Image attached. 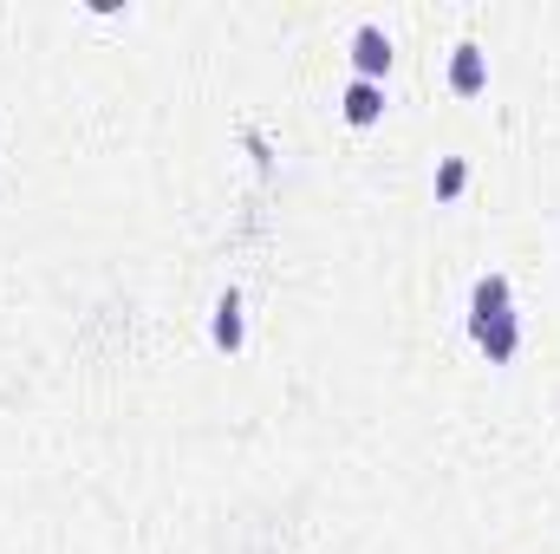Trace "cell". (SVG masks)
<instances>
[{
    "mask_svg": "<svg viewBox=\"0 0 560 554\" xmlns=\"http://www.w3.org/2000/svg\"><path fill=\"white\" fill-rule=\"evenodd\" d=\"M469 333H476V346L489 353V366H509V359H515L522 320H515V307H509V275L476 280V293H469Z\"/></svg>",
    "mask_w": 560,
    "mask_h": 554,
    "instance_id": "obj_1",
    "label": "cell"
},
{
    "mask_svg": "<svg viewBox=\"0 0 560 554\" xmlns=\"http://www.w3.org/2000/svg\"><path fill=\"white\" fill-rule=\"evenodd\" d=\"M352 66H359V79L392 72V39H385L378 26H359V39H352Z\"/></svg>",
    "mask_w": 560,
    "mask_h": 554,
    "instance_id": "obj_2",
    "label": "cell"
},
{
    "mask_svg": "<svg viewBox=\"0 0 560 554\" xmlns=\"http://www.w3.org/2000/svg\"><path fill=\"white\" fill-rule=\"evenodd\" d=\"M346 118H352V125H378V118H385V92H378L372 79H352V85H346Z\"/></svg>",
    "mask_w": 560,
    "mask_h": 554,
    "instance_id": "obj_3",
    "label": "cell"
},
{
    "mask_svg": "<svg viewBox=\"0 0 560 554\" xmlns=\"http://www.w3.org/2000/svg\"><path fill=\"white\" fill-rule=\"evenodd\" d=\"M450 85H456V92H482V85H489V66H482V46H456V66H450Z\"/></svg>",
    "mask_w": 560,
    "mask_h": 554,
    "instance_id": "obj_4",
    "label": "cell"
},
{
    "mask_svg": "<svg viewBox=\"0 0 560 554\" xmlns=\"http://www.w3.org/2000/svg\"><path fill=\"white\" fill-rule=\"evenodd\" d=\"M215 346H229V353L242 346V300H235V293L215 307Z\"/></svg>",
    "mask_w": 560,
    "mask_h": 554,
    "instance_id": "obj_5",
    "label": "cell"
},
{
    "mask_svg": "<svg viewBox=\"0 0 560 554\" xmlns=\"http://www.w3.org/2000/svg\"><path fill=\"white\" fill-rule=\"evenodd\" d=\"M463 183H469V163H463V157H450V163H443V176H436V196L450 203V196H456Z\"/></svg>",
    "mask_w": 560,
    "mask_h": 554,
    "instance_id": "obj_6",
    "label": "cell"
}]
</instances>
